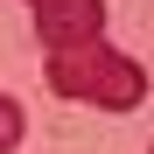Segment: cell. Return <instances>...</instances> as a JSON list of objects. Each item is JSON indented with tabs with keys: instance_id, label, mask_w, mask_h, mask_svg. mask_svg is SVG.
I'll use <instances>...</instances> for the list:
<instances>
[{
	"instance_id": "3957f363",
	"label": "cell",
	"mask_w": 154,
	"mask_h": 154,
	"mask_svg": "<svg viewBox=\"0 0 154 154\" xmlns=\"http://www.w3.org/2000/svg\"><path fill=\"white\" fill-rule=\"evenodd\" d=\"M21 133H28V119H21V105L0 91V154H14V147H21Z\"/></svg>"
},
{
	"instance_id": "7a4b0ae2",
	"label": "cell",
	"mask_w": 154,
	"mask_h": 154,
	"mask_svg": "<svg viewBox=\"0 0 154 154\" xmlns=\"http://www.w3.org/2000/svg\"><path fill=\"white\" fill-rule=\"evenodd\" d=\"M35 35L42 49H77L105 35V0H35Z\"/></svg>"
},
{
	"instance_id": "277c9868",
	"label": "cell",
	"mask_w": 154,
	"mask_h": 154,
	"mask_svg": "<svg viewBox=\"0 0 154 154\" xmlns=\"http://www.w3.org/2000/svg\"><path fill=\"white\" fill-rule=\"evenodd\" d=\"M147 154H154V147H147Z\"/></svg>"
},
{
	"instance_id": "6da1fadb",
	"label": "cell",
	"mask_w": 154,
	"mask_h": 154,
	"mask_svg": "<svg viewBox=\"0 0 154 154\" xmlns=\"http://www.w3.org/2000/svg\"><path fill=\"white\" fill-rule=\"evenodd\" d=\"M49 91L56 98H77V105H105V112H133L147 98V70L133 56H119V49L98 35V42H77V49H49Z\"/></svg>"
}]
</instances>
